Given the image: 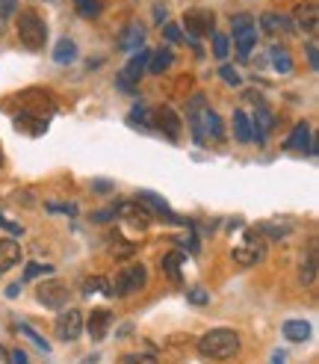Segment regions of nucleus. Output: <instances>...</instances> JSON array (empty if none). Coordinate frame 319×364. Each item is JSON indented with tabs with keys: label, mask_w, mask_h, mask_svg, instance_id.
Returning a JSON list of instances; mask_svg holds the SVG:
<instances>
[{
	"label": "nucleus",
	"mask_w": 319,
	"mask_h": 364,
	"mask_svg": "<svg viewBox=\"0 0 319 364\" xmlns=\"http://www.w3.org/2000/svg\"><path fill=\"white\" fill-rule=\"evenodd\" d=\"M186 119H189L192 136H195V142H198V145H207V139H222V136H225V131H222V119L210 110L207 101H204L201 95H195V98L189 101V113H186Z\"/></svg>",
	"instance_id": "obj_1"
},
{
	"label": "nucleus",
	"mask_w": 319,
	"mask_h": 364,
	"mask_svg": "<svg viewBox=\"0 0 319 364\" xmlns=\"http://www.w3.org/2000/svg\"><path fill=\"white\" fill-rule=\"evenodd\" d=\"M198 353L213 361H228L240 353V335L234 329H210L198 338Z\"/></svg>",
	"instance_id": "obj_2"
},
{
	"label": "nucleus",
	"mask_w": 319,
	"mask_h": 364,
	"mask_svg": "<svg viewBox=\"0 0 319 364\" xmlns=\"http://www.w3.org/2000/svg\"><path fill=\"white\" fill-rule=\"evenodd\" d=\"M18 39H21V45L30 48V50H42L45 48L47 27H45V21L39 18L35 9H21V15H18Z\"/></svg>",
	"instance_id": "obj_3"
},
{
	"label": "nucleus",
	"mask_w": 319,
	"mask_h": 364,
	"mask_svg": "<svg viewBox=\"0 0 319 364\" xmlns=\"http://www.w3.org/2000/svg\"><path fill=\"white\" fill-rule=\"evenodd\" d=\"M145 284H148V269L142 264H133L128 269H121L110 287H113V296H130V294H139Z\"/></svg>",
	"instance_id": "obj_4"
},
{
	"label": "nucleus",
	"mask_w": 319,
	"mask_h": 364,
	"mask_svg": "<svg viewBox=\"0 0 319 364\" xmlns=\"http://www.w3.org/2000/svg\"><path fill=\"white\" fill-rule=\"evenodd\" d=\"M266 258V243H263V237L257 231H248L245 237H242V243L234 249V261L240 264V267H252V264H260Z\"/></svg>",
	"instance_id": "obj_5"
},
{
	"label": "nucleus",
	"mask_w": 319,
	"mask_h": 364,
	"mask_svg": "<svg viewBox=\"0 0 319 364\" xmlns=\"http://www.w3.org/2000/svg\"><path fill=\"white\" fill-rule=\"evenodd\" d=\"M254 42H257L254 18L248 15V12L237 15V18H234V48H237L240 57H248V53H252V48H254Z\"/></svg>",
	"instance_id": "obj_6"
},
{
	"label": "nucleus",
	"mask_w": 319,
	"mask_h": 364,
	"mask_svg": "<svg viewBox=\"0 0 319 364\" xmlns=\"http://www.w3.org/2000/svg\"><path fill=\"white\" fill-rule=\"evenodd\" d=\"M35 296H39V302L45 308H65L68 305V284L60 282V279H47V282L39 284Z\"/></svg>",
	"instance_id": "obj_7"
},
{
	"label": "nucleus",
	"mask_w": 319,
	"mask_h": 364,
	"mask_svg": "<svg viewBox=\"0 0 319 364\" xmlns=\"http://www.w3.org/2000/svg\"><path fill=\"white\" fill-rule=\"evenodd\" d=\"M53 329H57V338L60 341H77L80 335H83V314L77 311V308H65V311L57 317V326H53Z\"/></svg>",
	"instance_id": "obj_8"
},
{
	"label": "nucleus",
	"mask_w": 319,
	"mask_h": 364,
	"mask_svg": "<svg viewBox=\"0 0 319 364\" xmlns=\"http://www.w3.org/2000/svg\"><path fill=\"white\" fill-rule=\"evenodd\" d=\"M213 12L210 9H189L186 15H184V27H186V36L195 42L198 36H207V33H213Z\"/></svg>",
	"instance_id": "obj_9"
},
{
	"label": "nucleus",
	"mask_w": 319,
	"mask_h": 364,
	"mask_svg": "<svg viewBox=\"0 0 319 364\" xmlns=\"http://www.w3.org/2000/svg\"><path fill=\"white\" fill-rule=\"evenodd\" d=\"M110 326H113V311L110 308H95L92 317H89V323H86V332H89L92 341H103L106 332H110Z\"/></svg>",
	"instance_id": "obj_10"
},
{
	"label": "nucleus",
	"mask_w": 319,
	"mask_h": 364,
	"mask_svg": "<svg viewBox=\"0 0 319 364\" xmlns=\"http://www.w3.org/2000/svg\"><path fill=\"white\" fill-rule=\"evenodd\" d=\"M293 24L298 30H305V33H316V27H319V9H316V4H298L296 12H293Z\"/></svg>",
	"instance_id": "obj_11"
},
{
	"label": "nucleus",
	"mask_w": 319,
	"mask_h": 364,
	"mask_svg": "<svg viewBox=\"0 0 319 364\" xmlns=\"http://www.w3.org/2000/svg\"><path fill=\"white\" fill-rule=\"evenodd\" d=\"M272 124H275V116L266 110V107H257L254 122H252V139H257V145H263L266 142V134L272 131Z\"/></svg>",
	"instance_id": "obj_12"
},
{
	"label": "nucleus",
	"mask_w": 319,
	"mask_h": 364,
	"mask_svg": "<svg viewBox=\"0 0 319 364\" xmlns=\"http://www.w3.org/2000/svg\"><path fill=\"white\" fill-rule=\"evenodd\" d=\"M142 45H145V30H142L139 24L124 27V33L118 36V48H121V50H128V53H136Z\"/></svg>",
	"instance_id": "obj_13"
},
{
	"label": "nucleus",
	"mask_w": 319,
	"mask_h": 364,
	"mask_svg": "<svg viewBox=\"0 0 319 364\" xmlns=\"http://www.w3.org/2000/svg\"><path fill=\"white\" fill-rule=\"evenodd\" d=\"M18 261H21V246H18L12 237H4L0 240V276L6 269H12Z\"/></svg>",
	"instance_id": "obj_14"
},
{
	"label": "nucleus",
	"mask_w": 319,
	"mask_h": 364,
	"mask_svg": "<svg viewBox=\"0 0 319 364\" xmlns=\"http://www.w3.org/2000/svg\"><path fill=\"white\" fill-rule=\"evenodd\" d=\"M287 149L290 151H313V145H310V124L308 122H298L293 127V134L287 139Z\"/></svg>",
	"instance_id": "obj_15"
},
{
	"label": "nucleus",
	"mask_w": 319,
	"mask_h": 364,
	"mask_svg": "<svg viewBox=\"0 0 319 364\" xmlns=\"http://www.w3.org/2000/svg\"><path fill=\"white\" fill-rule=\"evenodd\" d=\"M296 231V223L290 220H269V223H260L257 225V234H266V237H272V240H284V237H290V234Z\"/></svg>",
	"instance_id": "obj_16"
},
{
	"label": "nucleus",
	"mask_w": 319,
	"mask_h": 364,
	"mask_svg": "<svg viewBox=\"0 0 319 364\" xmlns=\"http://www.w3.org/2000/svg\"><path fill=\"white\" fill-rule=\"evenodd\" d=\"M157 124H160V131H166L169 139H177V136H181V119H177L174 110H169V107L157 110Z\"/></svg>",
	"instance_id": "obj_17"
},
{
	"label": "nucleus",
	"mask_w": 319,
	"mask_h": 364,
	"mask_svg": "<svg viewBox=\"0 0 319 364\" xmlns=\"http://www.w3.org/2000/svg\"><path fill=\"white\" fill-rule=\"evenodd\" d=\"M284 338L293 341V343H305L310 338V323H305V320H287V323H284Z\"/></svg>",
	"instance_id": "obj_18"
},
{
	"label": "nucleus",
	"mask_w": 319,
	"mask_h": 364,
	"mask_svg": "<svg viewBox=\"0 0 319 364\" xmlns=\"http://www.w3.org/2000/svg\"><path fill=\"white\" fill-rule=\"evenodd\" d=\"M139 198H142V202H145V205H151L160 216H166V220H172V223H181V220H177V216H174V210L163 202V198H160L157 193H151V190H139Z\"/></svg>",
	"instance_id": "obj_19"
},
{
	"label": "nucleus",
	"mask_w": 319,
	"mask_h": 364,
	"mask_svg": "<svg viewBox=\"0 0 319 364\" xmlns=\"http://www.w3.org/2000/svg\"><path fill=\"white\" fill-rule=\"evenodd\" d=\"M186 264V255L184 252H169L163 261H160V267H163V272L169 279H174V282H181V267Z\"/></svg>",
	"instance_id": "obj_20"
},
{
	"label": "nucleus",
	"mask_w": 319,
	"mask_h": 364,
	"mask_svg": "<svg viewBox=\"0 0 319 364\" xmlns=\"http://www.w3.org/2000/svg\"><path fill=\"white\" fill-rule=\"evenodd\" d=\"M172 63H174V53L169 48H163V50H157V53H151V57H148V71H151V75H163Z\"/></svg>",
	"instance_id": "obj_21"
},
{
	"label": "nucleus",
	"mask_w": 319,
	"mask_h": 364,
	"mask_svg": "<svg viewBox=\"0 0 319 364\" xmlns=\"http://www.w3.org/2000/svg\"><path fill=\"white\" fill-rule=\"evenodd\" d=\"M53 60H57L60 65L74 63V60H77V45L71 42V39H60L57 48H53Z\"/></svg>",
	"instance_id": "obj_22"
},
{
	"label": "nucleus",
	"mask_w": 319,
	"mask_h": 364,
	"mask_svg": "<svg viewBox=\"0 0 319 364\" xmlns=\"http://www.w3.org/2000/svg\"><path fill=\"white\" fill-rule=\"evenodd\" d=\"M269 60L275 65V71H281V75H290L293 71V57L287 48H269Z\"/></svg>",
	"instance_id": "obj_23"
},
{
	"label": "nucleus",
	"mask_w": 319,
	"mask_h": 364,
	"mask_svg": "<svg viewBox=\"0 0 319 364\" xmlns=\"http://www.w3.org/2000/svg\"><path fill=\"white\" fill-rule=\"evenodd\" d=\"M260 24H263V33H284V30H290V21L284 15H278V12L260 15Z\"/></svg>",
	"instance_id": "obj_24"
},
{
	"label": "nucleus",
	"mask_w": 319,
	"mask_h": 364,
	"mask_svg": "<svg viewBox=\"0 0 319 364\" xmlns=\"http://www.w3.org/2000/svg\"><path fill=\"white\" fill-rule=\"evenodd\" d=\"M234 131L240 142H252V119H248L242 110H234Z\"/></svg>",
	"instance_id": "obj_25"
},
{
	"label": "nucleus",
	"mask_w": 319,
	"mask_h": 364,
	"mask_svg": "<svg viewBox=\"0 0 319 364\" xmlns=\"http://www.w3.org/2000/svg\"><path fill=\"white\" fill-rule=\"evenodd\" d=\"M313 276H316V243H310L308 264L301 267V284H313Z\"/></svg>",
	"instance_id": "obj_26"
},
{
	"label": "nucleus",
	"mask_w": 319,
	"mask_h": 364,
	"mask_svg": "<svg viewBox=\"0 0 319 364\" xmlns=\"http://www.w3.org/2000/svg\"><path fill=\"white\" fill-rule=\"evenodd\" d=\"M18 332H21L24 338H30V341H33V343H35V347H39L42 353H50V343H47V341H45V338H42L39 332H35V329H33V326L21 323V326H18Z\"/></svg>",
	"instance_id": "obj_27"
},
{
	"label": "nucleus",
	"mask_w": 319,
	"mask_h": 364,
	"mask_svg": "<svg viewBox=\"0 0 319 364\" xmlns=\"http://www.w3.org/2000/svg\"><path fill=\"white\" fill-rule=\"evenodd\" d=\"M74 6L83 18H95L101 15V0H74Z\"/></svg>",
	"instance_id": "obj_28"
},
{
	"label": "nucleus",
	"mask_w": 319,
	"mask_h": 364,
	"mask_svg": "<svg viewBox=\"0 0 319 364\" xmlns=\"http://www.w3.org/2000/svg\"><path fill=\"white\" fill-rule=\"evenodd\" d=\"M50 272H53V267H47V264H27L24 282H33V279H39V276H50Z\"/></svg>",
	"instance_id": "obj_29"
},
{
	"label": "nucleus",
	"mask_w": 319,
	"mask_h": 364,
	"mask_svg": "<svg viewBox=\"0 0 319 364\" xmlns=\"http://www.w3.org/2000/svg\"><path fill=\"white\" fill-rule=\"evenodd\" d=\"M228 50H230L228 36H225V33H216V36H213V53H216L219 60H225V57H228Z\"/></svg>",
	"instance_id": "obj_30"
},
{
	"label": "nucleus",
	"mask_w": 319,
	"mask_h": 364,
	"mask_svg": "<svg viewBox=\"0 0 319 364\" xmlns=\"http://www.w3.org/2000/svg\"><path fill=\"white\" fill-rule=\"evenodd\" d=\"M186 299L192 302V305H207L210 302V294L204 287H189V294H186Z\"/></svg>",
	"instance_id": "obj_31"
},
{
	"label": "nucleus",
	"mask_w": 319,
	"mask_h": 364,
	"mask_svg": "<svg viewBox=\"0 0 319 364\" xmlns=\"http://www.w3.org/2000/svg\"><path fill=\"white\" fill-rule=\"evenodd\" d=\"M124 364H160L154 355H148V353H136V355H128L124 358Z\"/></svg>",
	"instance_id": "obj_32"
},
{
	"label": "nucleus",
	"mask_w": 319,
	"mask_h": 364,
	"mask_svg": "<svg viewBox=\"0 0 319 364\" xmlns=\"http://www.w3.org/2000/svg\"><path fill=\"white\" fill-rule=\"evenodd\" d=\"M0 228H4V231H9V234H12V237H21V234H24V228H21V225H18V223H9V220H6V216H0Z\"/></svg>",
	"instance_id": "obj_33"
},
{
	"label": "nucleus",
	"mask_w": 319,
	"mask_h": 364,
	"mask_svg": "<svg viewBox=\"0 0 319 364\" xmlns=\"http://www.w3.org/2000/svg\"><path fill=\"white\" fill-rule=\"evenodd\" d=\"M219 71H222V80H225V83H230V86H240V75H237V71L230 68V65H222Z\"/></svg>",
	"instance_id": "obj_34"
},
{
	"label": "nucleus",
	"mask_w": 319,
	"mask_h": 364,
	"mask_svg": "<svg viewBox=\"0 0 319 364\" xmlns=\"http://www.w3.org/2000/svg\"><path fill=\"white\" fill-rule=\"evenodd\" d=\"M148 116H151L148 107H136V110L130 113V119H133V122H142V124H148Z\"/></svg>",
	"instance_id": "obj_35"
},
{
	"label": "nucleus",
	"mask_w": 319,
	"mask_h": 364,
	"mask_svg": "<svg viewBox=\"0 0 319 364\" xmlns=\"http://www.w3.org/2000/svg\"><path fill=\"white\" fill-rule=\"evenodd\" d=\"M18 6V0H0V18H9Z\"/></svg>",
	"instance_id": "obj_36"
},
{
	"label": "nucleus",
	"mask_w": 319,
	"mask_h": 364,
	"mask_svg": "<svg viewBox=\"0 0 319 364\" xmlns=\"http://www.w3.org/2000/svg\"><path fill=\"white\" fill-rule=\"evenodd\" d=\"M166 39H169V42H181L184 33L177 30V24H166Z\"/></svg>",
	"instance_id": "obj_37"
},
{
	"label": "nucleus",
	"mask_w": 319,
	"mask_h": 364,
	"mask_svg": "<svg viewBox=\"0 0 319 364\" xmlns=\"http://www.w3.org/2000/svg\"><path fill=\"white\" fill-rule=\"evenodd\" d=\"M92 220H95V223H110V220H116V208H110V210H98Z\"/></svg>",
	"instance_id": "obj_38"
},
{
	"label": "nucleus",
	"mask_w": 319,
	"mask_h": 364,
	"mask_svg": "<svg viewBox=\"0 0 319 364\" xmlns=\"http://www.w3.org/2000/svg\"><path fill=\"white\" fill-rule=\"evenodd\" d=\"M47 210H53V213H68V216H71L77 208H74V205H57V202H50V205H47Z\"/></svg>",
	"instance_id": "obj_39"
},
{
	"label": "nucleus",
	"mask_w": 319,
	"mask_h": 364,
	"mask_svg": "<svg viewBox=\"0 0 319 364\" xmlns=\"http://www.w3.org/2000/svg\"><path fill=\"white\" fill-rule=\"evenodd\" d=\"M308 63H310V71H316V68H319V60H316V45H313V42L308 45Z\"/></svg>",
	"instance_id": "obj_40"
},
{
	"label": "nucleus",
	"mask_w": 319,
	"mask_h": 364,
	"mask_svg": "<svg viewBox=\"0 0 319 364\" xmlns=\"http://www.w3.org/2000/svg\"><path fill=\"white\" fill-rule=\"evenodd\" d=\"M9 361H12V364H30L24 350H15V353H9Z\"/></svg>",
	"instance_id": "obj_41"
},
{
	"label": "nucleus",
	"mask_w": 319,
	"mask_h": 364,
	"mask_svg": "<svg viewBox=\"0 0 319 364\" xmlns=\"http://www.w3.org/2000/svg\"><path fill=\"white\" fill-rule=\"evenodd\" d=\"M18 294H21V282H18V284H9V287H6V296H9V299H15Z\"/></svg>",
	"instance_id": "obj_42"
},
{
	"label": "nucleus",
	"mask_w": 319,
	"mask_h": 364,
	"mask_svg": "<svg viewBox=\"0 0 319 364\" xmlns=\"http://www.w3.org/2000/svg\"><path fill=\"white\" fill-rule=\"evenodd\" d=\"M284 361H287V353L278 350V353H272V361L269 364H284Z\"/></svg>",
	"instance_id": "obj_43"
},
{
	"label": "nucleus",
	"mask_w": 319,
	"mask_h": 364,
	"mask_svg": "<svg viewBox=\"0 0 319 364\" xmlns=\"http://www.w3.org/2000/svg\"><path fill=\"white\" fill-rule=\"evenodd\" d=\"M0 364H9V353L4 347H0Z\"/></svg>",
	"instance_id": "obj_44"
},
{
	"label": "nucleus",
	"mask_w": 319,
	"mask_h": 364,
	"mask_svg": "<svg viewBox=\"0 0 319 364\" xmlns=\"http://www.w3.org/2000/svg\"><path fill=\"white\" fill-rule=\"evenodd\" d=\"M83 364H98V361H95V358H86V361H83Z\"/></svg>",
	"instance_id": "obj_45"
},
{
	"label": "nucleus",
	"mask_w": 319,
	"mask_h": 364,
	"mask_svg": "<svg viewBox=\"0 0 319 364\" xmlns=\"http://www.w3.org/2000/svg\"><path fill=\"white\" fill-rule=\"evenodd\" d=\"M0 213H4V198H0Z\"/></svg>",
	"instance_id": "obj_46"
},
{
	"label": "nucleus",
	"mask_w": 319,
	"mask_h": 364,
	"mask_svg": "<svg viewBox=\"0 0 319 364\" xmlns=\"http://www.w3.org/2000/svg\"><path fill=\"white\" fill-rule=\"evenodd\" d=\"M0 169H4V154H0Z\"/></svg>",
	"instance_id": "obj_47"
}]
</instances>
